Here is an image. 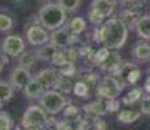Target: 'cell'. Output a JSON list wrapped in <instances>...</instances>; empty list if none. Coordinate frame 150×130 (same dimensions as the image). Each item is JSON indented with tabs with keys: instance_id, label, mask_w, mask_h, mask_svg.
<instances>
[{
	"instance_id": "14",
	"label": "cell",
	"mask_w": 150,
	"mask_h": 130,
	"mask_svg": "<svg viewBox=\"0 0 150 130\" xmlns=\"http://www.w3.org/2000/svg\"><path fill=\"white\" fill-rule=\"evenodd\" d=\"M45 91H46V89L43 87L35 78H33L26 85V87L24 89L25 96L29 98V99H39L45 94Z\"/></svg>"
},
{
	"instance_id": "3",
	"label": "cell",
	"mask_w": 150,
	"mask_h": 130,
	"mask_svg": "<svg viewBox=\"0 0 150 130\" xmlns=\"http://www.w3.org/2000/svg\"><path fill=\"white\" fill-rule=\"evenodd\" d=\"M21 125L25 130H43L48 128L47 112L41 105H30L25 109Z\"/></svg>"
},
{
	"instance_id": "11",
	"label": "cell",
	"mask_w": 150,
	"mask_h": 130,
	"mask_svg": "<svg viewBox=\"0 0 150 130\" xmlns=\"http://www.w3.org/2000/svg\"><path fill=\"white\" fill-rule=\"evenodd\" d=\"M91 9L102 16L103 18L110 17L115 11V3L114 0H94L91 3Z\"/></svg>"
},
{
	"instance_id": "21",
	"label": "cell",
	"mask_w": 150,
	"mask_h": 130,
	"mask_svg": "<svg viewBox=\"0 0 150 130\" xmlns=\"http://www.w3.org/2000/svg\"><path fill=\"white\" fill-rule=\"evenodd\" d=\"M142 92H144V90L141 87H134L133 90H131L123 98L122 103L124 105H131V104L137 103L140 99H142Z\"/></svg>"
},
{
	"instance_id": "46",
	"label": "cell",
	"mask_w": 150,
	"mask_h": 130,
	"mask_svg": "<svg viewBox=\"0 0 150 130\" xmlns=\"http://www.w3.org/2000/svg\"><path fill=\"white\" fill-rule=\"evenodd\" d=\"M47 130H55V129H47Z\"/></svg>"
},
{
	"instance_id": "18",
	"label": "cell",
	"mask_w": 150,
	"mask_h": 130,
	"mask_svg": "<svg viewBox=\"0 0 150 130\" xmlns=\"http://www.w3.org/2000/svg\"><path fill=\"white\" fill-rule=\"evenodd\" d=\"M140 118V112L133 111V109H123V111L117 112V121L122 124H133Z\"/></svg>"
},
{
	"instance_id": "45",
	"label": "cell",
	"mask_w": 150,
	"mask_h": 130,
	"mask_svg": "<svg viewBox=\"0 0 150 130\" xmlns=\"http://www.w3.org/2000/svg\"><path fill=\"white\" fill-rule=\"evenodd\" d=\"M72 130H81V129H80V128H73Z\"/></svg>"
},
{
	"instance_id": "28",
	"label": "cell",
	"mask_w": 150,
	"mask_h": 130,
	"mask_svg": "<svg viewBox=\"0 0 150 130\" xmlns=\"http://www.w3.org/2000/svg\"><path fill=\"white\" fill-rule=\"evenodd\" d=\"M13 121L8 112H0V130H12Z\"/></svg>"
},
{
	"instance_id": "36",
	"label": "cell",
	"mask_w": 150,
	"mask_h": 130,
	"mask_svg": "<svg viewBox=\"0 0 150 130\" xmlns=\"http://www.w3.org/2000/svg\"><path fill=\"white\" fill-rule=\"evenodd\" d=\"M107 107H108V112H119L120 102L116 99H110L107 100Z\"/></svg>"
},
{
	"instance_id": "6",
	"label": "cell",
	"mask_w": 150,
	"mask_h": 130,
	"mask_svg": "<svg viewBox=\"0 0 150 130\" xmlns=\"http://www.w3.org/2000/svg\"><path fill=\"white\" fill-rule=\"evenodd\" d=\"M51 44H54L56 48H65L71 47L73 43L77 42V34L72 33V30L69 27H59L56 30H54V33L50 37Z\"/></svg>"
},
{
	"instance_id": "15",
	"label": "cell",
	"mask_w": 150,
	"mask_h": 130,
	"mask_svg": "<svg viewBox=\"0 0 150 130\" xmlns=\"http://www.w3.org/2000/svg\"><path fill=\"white\" fill-rule=\"evenodd\" d=\"M140 17H141V12L138 9H136V8H128V9L123 11L119 18L127 26H136Z\"/></svg>"
},
{
	"instance_id": "39",
	"label": "cell",
	"mask_w": 150,
	"mask_h": 130,
	"mask_svg": "<svg viewBox=\"0 0 150 130\" xmlns=\"http://www.w3.org/2000/svg\"><path fill=\"white\" fill-rule=\"evenodd\" d=\"M97 129L98 130H106L107 129L106 122H103V121H97Z\"/></svg>"
},
{
	"instance_id": "34",
	"label": "cell",
	"mask_w": 150,
	"mask_h": 130,
	"mask_svg": "<svg viewBox=\"0 0 150 130\" xmlns=\"http://www.w3.org/2000/svg\"><path fill=\"white\" fill-rule=\"evenodd\" d=\"M141 113L142 115H150V95H145L141 99Z\"/></svg>"
},
{
	"instance_id": "22",
	"label": "cell",
	"mask_w": 150,
	"mask_h": 130,
	"mask_svg": "<svg viewBox=\"0 0 150 130\" xmlns=\"http://www.w3.org/2000/svg\"><path fill=\"white\" fill-rule=\"evenodd\" d=\"M68 27L72 30V33L79 35V34H81L86 29V21H85V18H82V17H74V18L71 20Z\"/></svg>"
},
{
	"instance_id": "2",
	"label": "cell",
	"mask_w": 150,
	"mask_h": 130,
	"mask_svg": "<svg viewBox=\"0 0 150 130\" xmlns=\"http://www.w3.org/2000/svg\"><path fill=\"white\" fill-rule=\"evenodd\" d=\"M39 22L46 30H56L65 24L67 20V12L60 7L59 4H50L43 5L38 14Z\"/></svg>"
},
{
	"instance_id": "26",
	"label": "cell",
	"mask_w": 150,
	"mask_h": 130,
	"mask_svg": "<svg viewBox=\"0 0 150 130\" xmlns=\"http://www.w3.org/2000/svg\"><path fill=\"white\" fill-rule=\"evenodd\" d=\"M81 0H57V4L65 11V12H74L80 7Z\"/></svg>"
},
{
	"instance_id": "4",
	"label": "cell",
	"mask_w": 150,
	"mask_h": 130,
	"mask_svg": "<svg viewBox=\"0 0 150 130\" xmlns=\"http://www.w3.org/2000/svg\"><path fill=\"white\" fill-rule=\"evenodd\" d=\"M39 103L48 115H57L68 105L67 98L55 89L54 90H46L45 94L39 98Z\"/></svg>"
},
{
	"instance_id": "40",
	"label": "cell",
	"mask_w": 150,
	"mask_h": 130,
	"mask_svg": "<svg viewBox=\"0 0 150 130\" xmlns=\"http://www.w3.org/2000/svg\"><path fill=\"white\" fill-rule=\"evenodd\" d=\"M144 89H145V91H148L149 94H150V76L146 78V81H145V85H144Z\"/></svg>"
},
{
	"instance_id": "31",
	"label": "cell",
	"mask_w": 150,
	"mask_h": 130,
	"mask_svg": "<svg viewBox=\"0 0 150 130\" xmlns=\"http://www.w3.org/2000/svg\"><path fill=\"white\" fill-rule=\"evenodd\" d=\"M59 74L60 76H64V77H72L76 74V66L72 63H68V64L63 65L59 68Z\"/></svg>"
},
{
	"instance_id": "29",
	"label": "cell",
	"mask_w": 150,
	"mask_h": 130,
	"mask_svg": "<svg viewBox=\"0 0 150 130\" xmlns=\"http://www.w3.org/2000/svg\"><path fill=\"white\" fill-rule=\"evenodd\" d=\"M110 52L111 51H110L107 47H105V46H103L102 48H99L98 51L94 52V63H96V65L102 64V63L106 60V57L110 55Z\"/></svg>"
},
{
	"instance_id": "43",
	"label": "cell",
	"mask_w": 150,
	"mask_h": 130,
	"mask_svg": "<svg viewBox=\"0 0 150 130\" xmlns=\"http://www.w3.org/2000/svg\"><path fill=\"white\" fill-rule=\"evenodd\" d=\"M3 65H4V64H3L1 59H0V73H1V70H3Z\"/></svg>"
},
{
	"instance_id": "19",
	"label": "cell",
	"mask_w": 150,
	"mask_h": 130,
	"mask_svg": "<svg viewBox=\"0 0 150 130\" xmlns=\"http://www.w3.org/2000/svg\"><path fill=\"white\" fill-rule=\"evenodd\" d=\"M133 56L138 61H146L150 59V46L148 43H137L133 48Z\"/></svg>"
},
{
	"instance_id": "10",
	"label": "cell",
	"mask_w": 150,
	"mask_h": 130,
	"mask_svg": "<svg viewBox=\"0 0 150 130\" xmlns=\"http://www.w3.org/2000/svg\"><path fill=\"white\" fill-rule=\"evenodd\" d=\"M59 77H60L59 70H55L54 68H46V69H42L34 78L41 83L46 90H48V89L54 87L55 83L59 79Z\"/></svg>"
},
{
	"instance_id": "16",
	"label": "cell",
	"mask_w": 150,
	"mask_h": 130,
	"mask_svg": "<svg viewBox=\"0 0 150 130\" xmlns=\"http://www.w3.org/2000/svg\"><path fill=\"white\" fill-rule=\"evenodd\" d=\"M134 27L138 37L142 39H150V16H141Z\"/></svg>"
},
{
	"instance_id": "8",
	"label": "cell",
	"mask_w": 150,
	"mask_h": 130,
	"mask_svg": "<svg viewBox=\"0 0 150 130\" xmlns=\"http://www.w3.org/2000/svg\"><path fill=\"white\" fill-rule=\"evenodd\" d=\"M33 79L30 72L26 68H22V66H18V68H14L11 73L9 77V83L12 85L13 89H17V90H21V89H25L26 85L30 81Z\"/></svg>"
},
{
	"instance_id": "9",
	"label": "cell",
	"mask_w": 150,
	"mask_h": 130,
	"mask_svg": "<svg viewBox=\"0 0 150 130\" xmlns=\"http://www.w3.org/2000/svg\"><path fill=\"white\" fill-rule=\"evenodd\" d=\"M26 39L31 46H43L48 42L50 37L43 26L33 25L26 30Z\"/></svg>"
},
{
	"instance_id": "24",
	"label": "cell",
	"mask_w": 150,
	"mask_h": 130,
	"mask_svg": "<svg viewBox=\"0 0 150 130\" xmlns=\"http://www.w3.org/2000/svg\"><path fill=\"white\" fill-rule=\"evenodd\" d=\"M54 89L57 90L59 92H62V94H68L71 90H73V87H72V85H71V81L68 79V77H64V76L59 77L57 82L55 83Z\"/></svg>"
},
{
	"instance_id": "33",
	"label": "cell",
	"mask_w": 150,
	"mask_h": 130,
	"mask_svg": "<svg viewBox=\"0 0 150 130\" xmlns=\"http://www.w3.org/2000/svg\"><path fill=\"white\" fill-rule=\"evenodd\" d=\"M80 113V108L74 104H68L64 109V116L67 118H72V117H77Z\"/></svg>"
},
{
	"instance_id": "42",
	"label": "cell",
	"mask_w": 150,
	"mask_h": 130,
	"mask_svg": "<svg viewBox=\"0 0 150 130\" xmlns=\"http://www.w3.org/2000/svg\"><path fill=\"white\" fill-rule=\"evenodd\" d=\"M125 3H136V1H138V0H124Z\"/></svg>"
},
{
	"instance_id": "12",
	"label": "cell",
	"mask_w": 150,
	"mask_h": 130,
	"mask_svg": "<svg viewBox=\"0 0 150 130\" xmlns=\"http://www.w3.org/2000/svg\"><path fill=\"white\" fill-rule=\"evenodd\" d=\"M83 111L88 115H94V116H105L108 113V107H107V100L105 99H98L91 102L90 104L83 107Z\"/></svg>"
},
{
	"instance_id": "41",
	"label": "cell",
	"mask_w": 150,
	"mask_h": 130,
	"mask_svg": "<svg viewBox=\"0 0 150 130\" xmlns=\"http://www.w3.org/2000/svg\"><path fill=\"white\" fill-rule=\"evenodd\" d=\"M8 55H5V53H3L1 56H0V59H1V61H3V64H8L9 63V60H8Z\"/></svg>"
},
{
	"instance_id": "38",
	"label": "cell",
	"mask_w": 150,
	"mask_h": 130,
	"mask_svg": "<svg viewBox=\"0 0 150 130\" xmlns=\"http://www.w3.org/2000/svg\"><path fill=\"white\" fill-rule=\"evenodd\" d=\"M83 82L89 83V86H90V85L98 86V83H99V77H98L97 74H94V73H89L88 76L85 77V81H83Z\"/></svg>"
},
{
	"instance_id": "20",
	"label": "cell",
	"mask_w": 150,
	"mask_h": 130,
	"mask_svg": "<svg viewBox=\"0 0 150 130\" xmlns=\"http://www.w3.org/2000/svg\"><path fill=\"white\" fill-rule=\"evenodd\" d=\"M37 60H38V59H37V55H35V52H33V51L22 52V53L18 56L20 66L26 68V69H30L31 66L37 63Z\"/></svg>"
},
{
	"instance_id": "5",
	"label": "cell",
	"mask_w": 150,
	"mask_h": 130,
	"mask_svg": "<svg viewBox=\"0 0 150 130\" xmlns=\"http://www.w3.org/2000/svg\"><path fill=\"white\" fill-rule=\"evenodd\" d=\"M123 90V85L115 76H106L99 81L97 86V95L98 98L105 100L116 99Z\"/></svg>"
},
{
	"instance_id": "30",
	"label": "cell",
	"mask_w": 150,
	"mask_h": 130,
	"mask_svg": "<svg viewBox=\"0 0 150 130\" xmlns=\"http://www.w3.org/2000/svg\"><path fill=\"white\" fill-rule=\"evenodd\" d=\"M13 27V20L7 14L0 13V31H8Z\"/></svg>"
},
{
	"instance_id": "7",
	"label": "cell",
	"mask_w": 150,
	"mask_h": 130,
	"mask_svg": "<svg viewBox=\"0 0 150 130\" xmlns=\"http://www.w3.org/2000/svg\"><path fill=\"white\" fill-rule=\"evenodd\" d=\"M1 50H3V53L8 55L11 57L20 56L25 50L24 39L18 35H8L7 38L3 40Z\"/></svg>"
},
{
	"instance_id": "44",
	"label": "cell",
	"mask_w": 150,
	"mask_h": 130,
	"mask_svg": "<svg viewBox=\"0 0 150 130\" xmlns=\"http://www.w3.org/2000/svg\"><path fill=\"white\" fill-rule=\"evenodd\" d=\"M3 103H4V102H3V100H0V109L3 108Z\"/></svg>"
},
{
	"instance_id": "37",
	"label": "cell",
	"mask_w": 150,
	"mask_h": 130,
	"mask_svg": "<svg viewBox=\"0 0 150 130\" xmlns=\"http://www.w3.org/2000/svg\"><path fill=\"white\" fill-rule=\"evenodd\" d=\"M55 130H72L71 122H68V121H57V122H55Z\"/></svg>"
},
{
	"instance_id": "32",
	"label": "cell",
	"mask_w": 150,
	"mask_h": 130,
	"mask_svg": "<svg viewBox=\"0 0 150 130\" xmlns=\"http://www.w3.org/2000/svg\"><path fill=\"white\" fill-rule=\"evenodd\" d=\"M51 63H52L54 65L59 66V68L63 65H65V64H68V60H67V56H65L64 51H57L56 53H55V56H54V59Z\"/></svg>"
},
{
	"instance_id": "1",
	"label": "cell",
	"mask_w": 150,
	"mask_h": 130,
	"mask_svg": "<svg viewBox=\"0 0 150 130\" xmlns=\"http://www.w3.org/2000/svg\"><path fill=\"white\" fill-rule=\"evenodd\" d=\"M94 38L108 50H120L128 39V26L117 17L108 18L96 29Z\"/></svg>"
},
{
	"instance_id": "17",
	"label": "cell",
	"mask_w": 150,
	"mask_h": 130,
	"mask_svg": "<svg viewBox=\"0 0 150 130\" xmlns=\"http://www.w3.org/2000/svg\"><path fill=\"white\" fill-rule=\"evenodd\" d=\"M57 52V48L54 44H43L38 51L35 52L37 59L42 60V61H52L55 53Z\"/></svg>"
},
{
	"instance_id": "23",
	"label": "cell",
	"mask_w": 150,
	"mask_h": 130,
	"mask_svg": "<svg viewBox=\"0 0 150 130\" xmlns=\"http://www.w3.org/2000/svg\"><path fill=\"white\" fill-rule=\"evenodd\" d=\"M13 90L12 85L5 81H0V100L3 102H8V100L12 99L13 96Z\"/></svg>"
},
{
	"instance_id": "13",
	"label": "cell",
	"mask_w": 150,
	"mask_h": 130,
	"mask_svg": "<svg viewBox=\"0 0 150 130\" xmlns=\"http://www.w3.org/2000/svg\"><path fill=\"white\" fill-rule=\"evenodd\" d=\"M120 65H122V57H120V55L117 52H110V55L106 57L105 61L98 66L105 72H112V73H115L120 68Z\"/></svg>"
},
{
	"instance_id": "25",
	"label": "cell",
	"mask_w": 150,
	"mask_h": 130,
	"mask_svg": "<svg viewBox=\"0 0 150 130\" xmlns=\"http://www.w3.org/2000/svg\"><path fill=\"white\" fill-rule=\"evenodd\" d=\"M73 94L79 98H86L89 95V85L83 81H77L73 86Z\"/></svg>"
},
{
	"instance_id": "35",
	"label": "cell",
	"mask_w": 150,
	"mask_h": 130,
	"mask_svg": "<svg viewBox=\"0 0 150 130\" xmlns=\"http://www.w3.org/2000/svg\"><path fill=\"white\" fill-rule=\"evenodd\" d=\"M89 21L91 22V24H94V25H102L103 24V17L102 16H99L96 11H93V9H90V12H89Z\"/></svg>"
},
{
	"instance_id": "27",
	"label": "cell",
	"mask_w": 150,
	"mask_h": 130,
	"mask_svg": "<svg viewBox=\"0 0 150 130\" xmlns=\"http://www.w3.org/2000/svg\"><path fill=\"white\" fill-rule=\"evenodd\" d=\"M140 78H141V70L137 69L136 66L131 68L128 70V73L125 74V81L129 85H136L138 81H140Z\"/></svg>"
}]
</instances>
